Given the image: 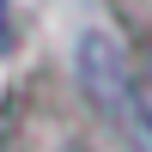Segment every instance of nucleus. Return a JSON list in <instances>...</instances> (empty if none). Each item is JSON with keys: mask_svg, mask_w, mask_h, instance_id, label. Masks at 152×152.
Masks as SVG:
<instances>
[{"mask_svg": "<svg viewBox=\"0 0 152 152\" xmlns=\"http://www.w3.org/2000/svg\"><path fill=\"white\" fill-rule=\"evenodd\" d=\"M140 110H146V128H152V67L140 73Z\"/></svg>", "mask_w": 152, "mask_h": 152, "instance_id": "1", "label": "nucleus"}, {"mask_svg": "<svg viewBox=\"0 0 152 152\" xmlns=\"http://www.w3.org/2000/svg\"><path fill=\"white\" fill-rule=\"evenodd\" d=\"M0 43H6V0H0Z\"/></svg>", "mask_w": 152, "mask_h": 152, "instance_id": "2", "label": "nucleus"}]
</instances>
